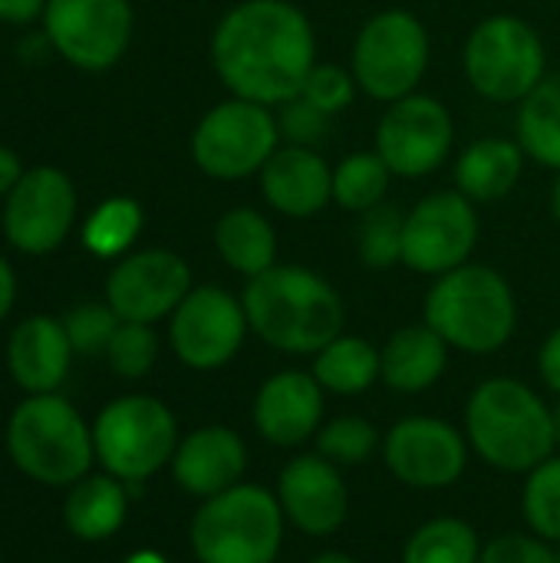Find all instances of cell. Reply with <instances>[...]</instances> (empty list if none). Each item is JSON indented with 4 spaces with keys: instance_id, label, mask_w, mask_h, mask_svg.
Wrapping results in <instances>:
<instances>
[{
    "instance_id": "obj_23",
    "label": "cell",
    "mask_w": 560,
    "mask_h": 563,
    "mask_svg": "<svg viewBox=\"0 0 560 563\" xmlns=\"http://www.w3.org/2000/svg\"><path fill=\"white\" fill-rule=\"evenodd\" d=\"M449 350L452 346L429 323L403 327L380 350V379L403 396L426 393L442 379Z\"/></svg>"
},
{
    "instance_id": "obj_45",
    "label": "cell",
    "mask_w": 560,
    "mask_h": 563,
    "mask_svg": "<svg viewBox=\"0 0 560 563\" xmlns=\"http://www.w3.org/2000/svg\"><path fill=\"white\" fill-rule=\"evenodd\" d=\"M125 563H168L162 554H155V551H139V554H132Z\"/></svg>"
},
{
    "instance_id": "obj_14",
    "label": "cell",
    "mask_w": 560,
    "mask_h": 563,
    "mask_svg": "<svg viewBox=\"0 0 560 563\" xmlns=\"http://www.w3.org/2000/svg\"><path fill=\"white\" fill-rule=\"evenodd\" d=\"M455 142L449 106L429 92H413L389 102L376 125V152L399 178H426L446 165Z\"/></svg>"
},
{
    "instance_id": "obj_4",
    "label": "cell",
    "mask_w": 560,
    "mask_h": 563,
    "mask_svg": "<svg viewBox=\"0 0 560 563\" xmlns=\"http://www.w3.org/2000/svg\"><path fill=\"white\" fill-rule=\"evenodd\" d=\"M426 323L462 353H498L518 330V300L505 274L488 264H462L426 294Z\"/></svg>"
},
{
    "instance_id": "obj_47",
    "label": "cell",
    "mask_w": 560,
    "mask_h": 563,
    "mask_svg": "<svg viewBox=\"0 0 560 563\" xmlns=\"http://www.w3.org/2000/svg\"><path fill=\"white\" fill-rule=\"evenodd\" d=\"M554 435H558V445H560V406L554 409Z\"/></svg>"
},
{
    "instance_id": "obj_46",
    "label": "cell",
    "mask_w": 560,
    "mask_h": 563,
    "mask_svg": "<svg viewBox=\"0 0 560 563\" xmlns=\"http://www.w3.org/2000/svg\"><path fill=\"white\" fill-rule=\"evenodd\" d=\"M551 214H554V221L560 224V172L558 178H554V185H551Z\"/></svg>"
},
{
    "instance_id": "obj_15",
    "label": "cell",
    "mask_w": 560,
    "mask_h": 563,
    "mask_svg": "<svg viewBox=\"0 0 560 563\" xmlns=\"http://www.w3.org/2000/svg\"><path fill=\"white\" fill-rule=\"evenodd\" d=\"M76 185L66 172L40 165L23 172L3 198V238L20 254L40 257L56 251L76 224Z\"/></svg>"
},
{
    "instance_id": "obj_5",
    "label": "cell",
    "mask_w": 560,
    "mask_h": 563,
    "mask_svg": "<svg viewBox=\"0 0 560 563\" xmlns=\"http://www.w3.org/2000/svg\"><path fill=\"white\" fill-rule=\"evenodd\" d=\"M3 445L26 478L50 488L76 485L96 462L92 429L59 393L26 396L7 419Z\"/></svg>"
},
{
    "instance_id": "obj_49",
    "label": "cell",
    "mask_w": 560,
    "mask_h": 563,
    "mask_svg": "<svg viewBox=\"0 0 560 563\" xmlns=\"http://www.w3.org/2000/svg\"><path fill=\"white\" fill-rule=\"evenodd\" d=\"M0 563H3V561H0Z\"/></svg>"
},
{
    "instance_id": "obj_41",
    "label": "cell",
    "mask_w": 560,
    "mask_h": 563,
    "mask_svg": "<svg viewBox=\"0 0 560 563\" xmlns=\"http://www.w3.org/2000/svg\"><path fill=\"white\" fill-rule=\"evenodd\" d=\"M46 0H0V23L10 26H26L36 16H43Z\"/></svg>"
},
{
    "instance_id": "obj_24",
    "label": "cell",
    "mask_w": 560,
    "mask_h": 563,
    "mask_svg": "<svg viewBox=\"0 0 560 563\" xmlns=\"http://www.w3.org/2000/svg\"><path fill=\"white\" fill-rule=\"evenodd\" d=\"M525 162L528 155L518 145V139H502V135L479 139L455 158V191H462L475 205L498 201L515 191Z\"/></svg>"
},
{
    "instance_id": "obj_10",
    "label": "cell",
    "mask_w": 560,
    "mask_h": 563,
    "mask_svg": "<svg viewBox=\"0 0 560 563\" xmlns=\"http://www.w3.org/2000/svg\"><path fill=\"white\" fill-rule=\"evenodd\" d=\"M277 148V112L271 106L238 96L211 106L191 132L195 165L218 181H241L261 175V168Z\"/></svg>"
},
{
    "instance_id": "obj_40",
    "label": "cell",
    "mask_w": 560,
    "mask_h": 563,
    "mask_svg": "<svg viewBox=\"0 0 560 563\" xmlns=\"http://www.w3.org/2000/svg\"><path fill=\"white\" fill-rule=\"evenodd\" d=\"M538 373L541 379L548 383L551 393L560 396V327L541 343V353H538Z\"/></svg>"
},
{
    "instance_id": "obj_2",
    "label": "cell",
    "mask_w": 560,
    "mask_h": 563,
    "mask_svg": "<svg viewBox=\"0 0 560 563\" xmlns=\"http://www.w3.org/2000/svg\"><path fill=\"white\" fill-rule=\"evenodd\" d=\"M241 303L251 333L290 356H317L347 327V303L337 287L300 264H274L251 277Z\"/></svg>"
},
{
    "instance_id": "obj_11",
    "label": "cell",
    "mask_w": 560,
    "mask_h": 563,
    "mask_svg": "<svg viewBox=\"0 0 560 563\" xmlns=\"http://www.w3.org/2000/svg\"><path fill=\"white\" fill-rule=\"evenodd\" d=\"M135 30L129 0H46L43 33L50 46L86 73L112 69Z\"/></svg>"
},
{
    "instance_id": "obj_21",
    "label": "cell",
    "mask_w": 560,
    "mask_h": 563,
    "mask_svg": "<svg viewBox=\"0 0 560 563\" xmlns=\"http://www.w3.org/2000/svg\"><path fill=\"white\" fill-rule=\"evenodd\" d=\"M248 468V449L241 435L228 426H201L188 432L172 459V478L191 498H215L234 485Z\"/></svg>"
},
{
    "instance_id": "obj_37",
    "label": "cell",
    "mask_w": 560,
    "mask_h": 563,
    "mask_svg": "<svg viewBox=\"0 0 560 563\" xmlns=\"http://www.w3.org/2000/svg\"><path fill=\"white\" fill-rule=\"evenodd\" d=\"M356 79L347 66H337V63H320L310 69V76L304 79V89H300V99H307L310 106H317L323 115H337L343 109L353 106L356 99Z\"/></svg>"
},
{
    "instance_id": "obj_38",
    "label": "cell",
    "mask_w": 560,
    "mask_h": 563,
    "mask_svg": "<svg viewBox=\"0 0 560 563\" xmlns=\"http://www.w3.org/2000/svg\"><path fill=\"white\" fill-rule=\"evenodd\" d=\"M330 115H323L317 106H310L307 99H290L284 106H277V129H281V142L284 145H307L314 148L323 135H327Z\"/></svg>"
},
{
    "instance_id": "obj_29",
    "label": "cell",
    "mask_w": 560,
    "mask_h": 563,
    "mask_svg": "<svg viewBox=\"0 0 560 563\" xmlns=\"http://www.w3.org/2000/svg\"><path fill=\"white\" fill-rule=\"evenodd\" d=\"M145 224L142 205L125 195H112L83 224V247L102 261H119L132 251Z\"/></svg>"
},
{
    "instance_id": "obj_33",
    "label": "cell",
    "mask_w": 560,
    "mask_h": 563,
    "mask_svg": "<svg viewBox=\"0 0 560 563\" xmlns=\"http://www.w3.org/2000/svg\"><path fill=\"white\" fill-rule=\"evenodd\" d=\"M403 221L406 214H399L393 205H380L363 214L360 238H356V254L363 267L389 271L403 264Z\"/></svg>"
},
{
    "instance_id": "obj_31",
    "label": "cell",
    "mask_w": 560,
    "mask_h": 563,
    "mask_svg": "<svg viewBox=\"0 0 560 563\" xmlns=\"http://www.w3.org/2000/svg\"><path fill=\"white\" fill-rule=\"evenodd\" d=\"M479 534L462 518H432L406 541L403 563H479Z\"/></svg>"
},
{
    "instance_id": "obj_1",
    "label": "cell",
    "mask_w": 560,
    "mask_h": 563,
    "mask_svg": "<svg viewBox=\"0 0 560 563\" xmlns=\"http://www.w3.org/2000/svg\"><path fill=\"white\" fill-rule=\"evenodd\" d=\"M211 66L231 96L284 106L317 66L314 23L290 0H241L215 23Z\"/></svg>"
},
{
    "instance_id": "obj_30",
    "label": "cell",
    "mask_w": 560,
    "mask_h": 563,
    "mask_svg": "<svg viewBox=\"0 0 560 563\" xmlns=\"http://www.w3.org/2000/svg\"><path fill=\"white\" fill-rule=\"evenodd\" d=\"M393 178L396 175L389 172V165L380 158L376 148L353 152L340 165H333V205L353 214H366L386 205V191Z\"/></svg>"
},
{
    "instance_id": "obj_16",
    "label": "cell",
    "mask_w": 560,
    "mask_h": 563,
    "mask_svg": "<svg viewBox=\"0 0 560 563\" xmlns=\"http://www.w3.org/2000/svg\"><path fill=\"white\" fill-rule=\"evenodd\" d=\"M191 290V267L165 247L129 251L106 277V303L129 323H158L178 310Z\"/></svg>"
},
{
    "instance_id": "obj_20",
    "label": "cell",
    "mask_w": 560,
    "mask_h": 563,
    "mask_svg": "<svg viewBox=\"0 0 560 563\" xmlns=\"http://www.w3.org/2000/svg\"><path fill=\"white\" fill-rule=\"evenodd\" d=\"M267 208L284 218H317L333 201V168L307 145H281L257 175Z\"/></svg>"
},
{
    "instance_id": "obj_44",
    "label": "cell",
    "mask_w": 560,
    "mask_h": 563,
    "mask_svg": "<svg viewBox=\"0 0 560 563\" xmlns=\"http://www.w3.org/2000/svg\"><path fill=\"white\" fill-rule=\"evenodd\" d=\"M310 563H360L356 558H350V554H340V551H323V554H317Z\"/></svg>"
},
{
    "instance_id": "obj_48",
    "label": "cell",
    "mask_w": 560,
    "mask_h": 563,
    "mask_svg": "<svg viewBox=\"0 0 560 563\" xmlns=\"http://www.w3.org/2000/svg\"><path fill=\"white\" fill-rule=\"evenodd\" d=\"M558 558H560V551H558Z\"/></svg>"
},
{
    "instance_id": "obj_7",
    "label": "cell",
    "mask_w": 560,
    "mask_h": 563,
    "mask_svg": "<svg viewBox=\"0 0 560 563\" xmlns=\"http://www.w3.org/2000/svg\"><path fill=\"white\" fill-rule=\"evenodd\" d=\"M462 73L488 102H525L548 76V49L525 16L492 13L472 26L462 46Z\"/></svg>"
},
{
    "instance_id": "obj_35",
    "label": "cell",
    "mask_w": 560,
    "mask_h": 563,
    "mask_svg": "<svg viewBox=\"0 0 560 563\" xmlns=\"http://www.w3.org/2000/svg\"><path fill=\"white\" fill-rule=\"evenodd\" d=\"M155 360H158V336H155L152 323L122 320L109 350H106L109 369L122 379H142L152 373Z\"/></svg>"
},
{
    "instance_id": "obj_8",
    "label": "cell",
    "mask_w": 560,
    "mask_h": 563,
    "mask_svg": "<svg viewBox=\"0 0 560 563\" xmlns=\"http://www.w3.org/2000/svg\"><path fill=\"white\" fill-rule=\"evenodd\" d=\"M178 422L155 396H119L92 426L96 462L125 485H139L172 465L178 449Z\"/></svg>"
},
{
    "instance_id": "obj_19",
    "label": "cell",
    "mask_w": 560,
    "mask_h": 563,
    "mask_svg": "<svg viewBox=\"0 0 560 563\" xmlns=\"http://www.w3.org/2000/svg\"><path fill=\"white\" fill-rule=\"evenodd\" d=\"M254 429L264 442L294 449L320 432L323 419V386L314 373L284 369L261 383L251 409Z\"/></svg>"
},
{
    "instance_id": "obj_3",
    "label": "cell",
    "mask_w": 560,
    "mask_h": 563,
    "mask_svg": "<svg viewBox=\"0 0 560 563\" xmlns=\"http://www.w3.org/2000/svg\"><path fill=\"white\" fill-rule=\"evenodd\" d=\"M465 435L479 459L498 472L528 475L558 449L554 409L512 376L485 379L465 409Z\"/></svg>"
},
{
    "instance_id": "obj_43",
    "label": "cell",
    "mask_w": 560,
    "mask_h": 563,
    "mask_svg": "<svg viewBox=\"0 0 560 563\" xmlns=\"http://www.w3.org/2000/svg\"><path fill=\"white\" fill-rule=\"evenodd\" d=\"M13 303H17V274L7 264V257H0V323L10 317Z\"/></svg>"
},
{
    "instance_id": "obj_9",
    "label": "cell",
    "mask_w": 560,
    "mask_h": 563,
    "mask_svg": "<svg viewBox=\"0 0 560 563\" xmlns=\"http://www.w3.org/2000/svg\"><path fill=\"white\" fill-rule=\"evenodd\" d=\"M429 56V30L413 10H380L360 26L353 40L350 73L360 92L389 106L419 92Z\"/></svg>"
},
{
    "instance_id": "obj_26",
    "label": "cell",
    "mask_w": 560,
    "mask_h": 563,
    "mask_svg": "<svg viewBox=\"0 0 560 563\" xmlns=\"http://www.w3.org/2000/svg\"><path fill=\"white\" fill-rule=\"evenodd\" d=\"M215 251L234 274L251 280L277 264V231L257 208H231L215 224Z\"/></svg>"
},
{
    "instance_id": "obj_32",
    "label": "cell",
    "mask_w": 560,
    "mask_h": 563,
    "mask_svg": "<svg viewBox=\"0 0 560 563\" xmlns=\"http://www.w3.org/2000/svg\"><path fill=\"white\" fill-rule=\"evenodd\" d=\"M521 511L538 538L560 541V455H551L548 462L528 472Z\"/></svg>"
},
{
    "instance_id": "obj_28",
    "label": "cell",
    "mask_w": 560,
    "mask_h": 563,
    "mask_svg": "<svg viewBox=\"0 0 560 563\" xmlns=\"http://www.w3.org/2000/svg\"><path fill=\"white\" fill-rule=\"evenodd\" d=\"M310 373L317 376L323 393L360 396V393H366L380 379V350L370 340H363V336L340 333L333 343H327L314 356V369Z\"/></svg>"
},
{
    "instance_id": "obj_22",
    "label": "cell",
    "mask_w": 560,
    "mask_h": 563,
    "mask_svg": "<svg viewBox=\"0 0 560 563\" xmlns=\"http://www.w3.org/2000/svg\"><path fill=\"white\" fill-rule=\"evenodd\" d=\"M69 360L73 343L56 317H26L7 340V373L26 396L56 393L69 373Z\"/></svg>"
},
{
    "instance_id": "obj_34",
    "label": "cell",
    "mask_w": 560,
    "mask_h": 563,
    "mask_svg": "<svg viewBox=\"0 0 560 563\" xmlns=\"http://www.w3.org/2000/svg\"><path fill=\"white\" fill-rule=\"evenodd\" d=\"M380 445V432L373 422L360 416H340L317 432V455H323L333 465H363Z\"/></svg>"
},
{
    "instance_id": "obj_25",
    "label": "cell",
    "mask_w": 560,
    "mask_h": 563,
    "mask_svg": "<svg viewBox=\"0 0 560 563\" xmlns=\"http://www.w3.org/2000/svg\"><path fill=\"white\" fill-rule=\"evenodd\" d=\"M129 515V495L125 482L112 478L109 472L102 475H86L76 485H69L66 505H63V521L73 538L79 541H106L112 538Z\"/></svg>"
},
{
    "instance_id": "obj_27",
    "label": "cell",
    "mask_w": 560,
    "mask_h": 563,
    "mask_svg": "<svg viewBox=\"0 0 560 563\" xmlns=\"http://www.w3.org/2000/svg\"><path fill=\"white\" fill-rule=\"evenodd\" d=\"M515 139L525 148V155L560 172V73H548L538 89L518 102V119H515Z\"/></svg>"
},
{
    "instance_id": "obj_39",
    "label": "cell",
    "mask_w": 560,
    "mask_h": 563,
    "mask_svg": "<svg viewBox=\"0 0 560 563\" xmlns=\"http://www.w3.org/2000/svg\"><path fill=\"white\" fill-rule=\"evenodd\" d=\"M479 563H560V558L538 534H502L482 548Z\"/></svg>"
},
{
    "instance_id": "obj_13",
    "label": "cell",
    "mask_w": 560,
    "mask_h": 563,
    "mask_svg": "<svg viewBox=\"0 0 560 563\" xmlns=\"http://www.w3.org/2000/svg\"><path fill=\"white\" fill-rule=\"evenodd\" d=\"M248 313L241 297L224 287H191L168 317V343L178 363L198 373L228 366L248 340Z\"/></svg>"
},
{
    "instance_id": "obj_42",
    "label": "cell",
    "mask_w": 560,
    "mask_h": 563,
    "mask_svg": "<svg viewBox=\"0 0 560 563\" xmlns=\"http://www.w3.org/2000/svg\"><path fill=\"white\" fill-rule=\"evenodd\" d=\"M23 178V165H20V155L7 145H0V198H7L17 181Z\"/></svg>"
},
{
    "instance_id": "obj_12",
    "label": "cell",
    "mask_w": 560,
    "mask_h": 563,
    "mask_svg": "<svg viewBox=\"0 0 560 563\" xmlns=\"http://www.w3.org/2000/svg\"><path fill=\"white\" fill-rule=\"evenodd\" d=\"M479 211L462 191H432L406 211L403 221V267L442 277L472 261L479 247Z\"/></svg>"
},
{
    "instance_id": "obj_17",
    "label": "cell",
    "mask_w": 560,
    "mask_h": 563,
    "mask_svg": "<svg viewBox=\"0 0 560 563\" xmlns=\"http://www.w3.org/2000/svg\"><path fill=\"white\" fill-rule=\"evenodd\" d=\"M383 462L403 485L439 492L462 478L469 465V442L455 426L442 419L409 416L386 432Z\"/></svg>"
},
{
    "instance_id": "obj_18",
    "label": "cell",
    "mask_w": 560,
    "mask_h": 563,
    "mask_svg": "<svg viewBox=\"0 0 560 563\" xmlns=\"http://www.w3.org/2000/svg\"><path fill=\"white\" fill-rule=\"evenodd\" d=\"M277 501L284 518L310 538L340 531L350 515V492L340 465L323 455H297L287 462L277 478Z\"/></svg>"
},
{
    "instance_id": "obj_36",
    "label": "cell",
    "mask_w": 560,
    "mask_h": 563,
    "mask_svg": "<svg viewBox=\"0 0 560 563\" xmlns=\"http://www.w3.org/2000/svg\"><path fill=\"white\" fill-rule=\"evenodd\" d=\"M119 323L122 320L109 303H79L63 317L73 353H83V356H99V353L106 356Z\"/></svg>"
},
{
    "instance_id": "obj_6",
    "label": "cell",
    "mask_w": 560,
    "mask_h": 563,
    "mask_svg": "<svg viewBox=\"0 0 560 563\" xmlns=\"http://www.w3.org/2000/svg\"><path fill=\"white\" fill-rule=\"evenodd\" d=\"M284 525L277 495L261 485H234L201 501L188 541L198 563H274Z\"/></svg>"
}]
</instances>
